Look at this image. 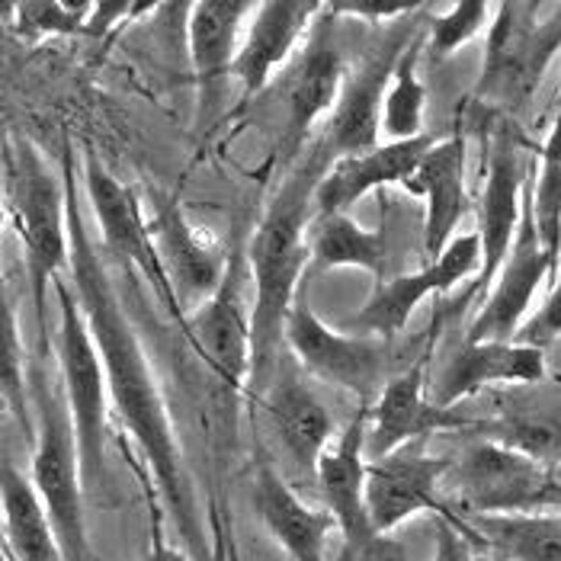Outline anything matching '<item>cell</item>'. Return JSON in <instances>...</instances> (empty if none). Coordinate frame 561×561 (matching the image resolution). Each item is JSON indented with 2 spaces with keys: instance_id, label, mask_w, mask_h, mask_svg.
Masks as SVG:
<instances>
[{
  "instance_id": "6da1fadb",
  "label": "cell",
  "mask_w": 561,
  "mask_h": 561,
  "mask_svg": "<svg viewBox=\"0 0 561 561\" xmlns=\"http://www.w3.org/2000/svg\"><path fill=\"white\" fill-rule=\"evenodd\" d=\"M61 173L68 183V221H71V286L78 293V302L87 318V328L93 334V344L100 350L110 398L123 421V427L135 439V446L145 456L148 472L161 491V501L168 504L176 533L186 542V552L193 559H209L203 526H199V507L193 494V481L183 466V446L176 436L171 408L164 389L158 382L154 363L141 344L129 311L123 305L119 286L110 276L106 260L100 257V248L90 234L87 213L75 186V151L65 148L61 154Z\"/></svg>"
},
{
  "instance_id": "7a4b0ae2",
  "label": "cell",
  "mask_w": 561,
  "mask_h": 561,
  "mask_svg": "<svg viewBox=\"0 0 561 561\" xmlns=\"http://www.w3.org/2000/svg\"><path fill=\"white\" fill-rule=\"evenodd\" d=\"M328 154H308L270 196L257 231L251 238L248 266L254 286V363L251 386L266 391L270 369L276 366L279 344H286V321L302 296L305 273L311 270V225H314V190L328 171Z\"/></svg>"
},
{
  "instance_id": "3957f363",
  "label": "cell",
  "mask_w": 561,
  "mask_h": 561,
  "mask_svg": "<svg viewBox=\"0 0 561 561\" xmlns=\"http://www.w3.org/2000/svg\"><path fill=\"white\" fill-rule=\"evenodd\" d=\"M3 193H7V218L20 238L23 266L30 276L39 344L45 346L48 286L55 289V283L71 270L68 183H65V173L51 171V164L45 161L43 151L33 141L20 138V141H10L3 154Z\"/></svg>"
},
{
  "instance_id": "277c9868",
  "label": "cell",
  "mask_w": 561,
  "mask_h": 561,
  "mask_svg": "<svg viewBox=\"0 0 561 561\" xmlns=\"http://www.w3.org/2000/svg\"><path fill=\"white\" fill-rule=\"evenodd\" d=\"M443 491L459 504V517H514L561 511V478L497 439H478L449 466Z\"/></svg>"
},
{
  "instance_id": "5b68a950",
  "label": "cell",
  "mask_w": 561,
  "mask_h": 561,
  "mask_svg": "<svg viewBox=\"0 0 561 561\" xmlns=\"http://www.w3.org/2000/svg\"><path fill=\"white\" fill-rule=\"evenodd\" d=\"M561 48V7L497 3L484 36L478 96L504 110L526 106Z\"/></svg>"
},
{
  "instance_id": "8992f818",
  "label": "cell",
  "mask_w": 561,
  "mask_h": 561,
  "mask_svg": "<svg viewBox=\"0 0 561 561\" xmlns=\"http://www.w3.org/2000/svg\"><path fill=\"white\" fill-rule=\"evenodd\" d=\"M33 411H36V449H33L30 478L58 533L65 559L90 561L84 519V459L61 382L58 389H45L43 382L33 398Z\"/></svg>"
},
{
  "instance_id": "52a82bcc",
  "label": "cell",
  "mask_w": 561,
  "mask_h": 561,
  "mask_svg": "<svg viewBox=\"0 0 561 561\" xmlns=\"http://www.w3.org/2000/svg\"><path fill=\"white\" fill-rule=\"evenodd\" d=\"M55 302H58V373L61 391L75 421L81 459H84L87 484L103 481L106 476V424H110V382L100 359V350L93 344V334L87 328L84 311L78 302V293L71 279L55 283Z\"/></svg>"
},
{
  "instance_id": "ba28073f",
  "label": "cell",
  "mask_w": 561,
  "mask_h": 561,
  "mask_svg": "<svg viewBox=\"0 0 561 561\" xmlns=\"http://www.w3.org/2000/svg\"><path fill=\"white\" fill-rule=\"evenodd\" d=\"M421 10L386 26V36L366 51V58L346 71L344 93L334 106V113L324 123L321 151L328 161L350 158V154H366L382 145V110H386V93H389L394 68L404 55V48L414 43V36L424 30Z\"/></svg>"
},
{
  "instance_id": "9c48e42d",
  "label": "cell",
  "mask_w": 561,
  "mask_h": 561,
  "mask_svg": "<svg viewBox=\"0 0 561 561\" xmlns=\"http://www.w3.org/2000/svg\"><path fill=\"white\" fill-rule=\"evenodd\" d=\"M84 196L90 206V216L100 228L103 248L116 260H123L126 266L138 270L151 289L158 293V299L164 302V308L171 311V318L183 328L186 314L183 305L173 293L171 276L164 270V260L158 254V241H154V228L141 209L138 193L131 190L129 183H123L116 173H110L96 154H87L84 164Z\"/></svg>"
},
{
  "instance_id": "30bf717a",
  "label": "cell",
  "mask_w": 561,
  "mask_h": 561,
  "mask_svg": "<svg viewBox=\"0 0 561 561\" xmlns=\"http://www.w3.org/2000/svg\"><path fill=\"white\" fill-rule=\"evenodd\" d=\"M251 266L244 254H231L225 283L206 305H199L183 334L190 337L199 359L231 394L251 389L254 363V302H248Z\"/></svg>"
},
{
  "instance_id": "8fae6325",
  "label": "cell",
  "mask_w": 561,
  "mask_h": 561,
  "mask_svg": "<svg viewBox=\"0 0 561 561\" xmlns=\"http://www.w3.org/2000/svg\"><path fill=\"white\" fill-rule=\"evenodd\" d=\"M286 346L308 376L356 394L363 404L379 398L382 369H386V341L344 334L321 321V314L308 302V286L293 305L286 321Z\"/></svg>"
},
{
  "instance_id": "7c38bea8",
  "label": "cell",
  "mask_w": 561,
  "mask_h": 561,
  "mask_svg": "<svg viewBox=\"0 0 561 561\" xmlns=\"http://www.w3.org/2000/svg\"><path fill=\"white\" fill-rule=\"evenodd\" d=\"M481 266H484V248H481L478 231L459 234L433 263H424L414 273H401V276H389L376 283L373 296L346 324L356 328L363 337L391 341L408 328L411 314L427 296H446L469 276L476 273L481 276Z\"/></svg>"
},
{
  "instance_id": "4fadbf2b",
  "label": "cell",
  "mask_w": 561,
  "mask_h": 561,
  "mask_svg": "<svg viewBox=\"0 0 561 561\" xmlns=\"http://www.w3.org/2000/svg\"><path fill=\"white\" fill-rule=\"evenodd\" d=\"M427 356L389 379L369 408L366 427V459H386L404 446H417L433 433L466 431L472 417L459 408H443L427 394Z\"/></svg>"
},
{
  "instance_id": "5bb4252c",
  "label": "cell",
  "mask_w": 561,
  "mask_h": 561,
  "mask_svg": "<svg viewBox=\"0 0 561 561\" xmlns=\"http://www.w3.org/2000/svg\"><path fill=\"white\" fill-rule=\"evenodd\" d=\"M556 263L546 254L536 225H533V213H529V196H526V216H523V228H519L517 241L511 257L504 260L501 273L494 276L484 305L478 308L476 321L466 334L469 344H491V341H517L523 324L529 321V308L536 302V293L549 283H556Z\"/></svg>"
},
{
  "instance_id": "9a60e30c",
  "label": "cell",
  "mask_w": 561,
  "mask_h": 561,
  "mask_svg": "<svg viewBox=\"0 0 561 561\" xmlns=\"http://www.w3.org/2000/svg\"><path fill=\"white\" fill-rule=\"evenodd\" d=\"M453 459L427 456L417 446H404L386 459H373L366 469V504L376 536H391L398 526L421 514H446L439 504L443 481Z\"/></svg>"
},
{
  "instance_id": "2e32d148",
  "label": "cell",
  "mask_w": 561,
  "mask_h": 561,
  "mask_svg": "<svg viewBox=\"0 0 561 561\" xmlns=\"http://www.w3.org/2000/svg\"><path fill=\"white\" fill-rule=\"evenodd\" d=\"M526 164L519 154L517 138L501 129L491 138L484 180L478 193V238L484 248V266L478 286H491L501 273L504 260L511 257L523 216H526Z\"/></svg>"
},
{
  "instance_id": "e0dca14e",
  "label": "cell",
  "mask_w": 561,
  "mask_h": 561,
  "mask_svg": "<svg viewBox=\"0 0 561 561\" xmlns=\"http://www.w3.org/2000/svg\"><path fill=\"white\" fill-rule=\"evenodd\" d=\"M369 408L359 404L346 431L331 443V449L318 462V488L324 511L337 523V533L344 539V552L363 556L379 536L369 519V504H366V427H369Z\"/></svg>"
},
{
  "instance_id": "ac0fdd59",
  "label": "cell",
  "mask_w": 561,
  "mask_h": 561,
  "mask_svg": "<svg viewBox=\"0 0 561 561\" xmlns=\"http://www.w3.org/2000/svg\"><path fill=\"white\" fill-rule=\"evenodd\" d=\"M158 254L164 260V270L171 276L173 293L183 305V314L190 318L199 305H206L225 283L231 254L218 244L216 238L186 216L176 203H168L151 218Z\"/></svg>"
},
{
  "instance_id": "d6986e66",
  "label": "cell",
  "mask_w": 561,
  "mask_h": 561,
  "mask_svg": "<svg viewBox=\"0 0 561 561\" xmlns=\"http://www.w3.org/2000/svg\"><path fill=\"white\" fill-rule=\"evenodd\" d=\"M466 171H469V145L462 131H453L449 138H436L421 168L404 183V190L424 203L427 263H433L456 241V225L472 209Z\"/></svg>"
},
{
  "instance_id": "ffe728a7",
  "label": "cell",
  "mask_w": 561,
  "mask_h": 561,
  "mask_svg": "<svg viewBox=\"0 0 561 561\" xmlns=\"http://www.w3.org/2000/svg\"><path fill=\"white\" fill-rule=\"evenodd\" d=\"M324 3L314 0H266L257 3L244 43L238 51L231 78L241 84L244 96H257L273 75L308 43L314 23L321 20Z\"/></svg>"
},
{
  "instance_id": "44dd1931",
  "label": "cell",
  "mask_w": 561,
  "mask_h": 561,
  "mask_svg": "<svg viewBox=\"0 0 561 561\" xmlns=\"http://www.w3.org/2000/svg\"><path fill=\"white\" fill-rule=\"evenodd\" d=\"M549 376V356L539 346L517 341L469 344L453 353L443 373L433 379L431 398L443 408H456L466 398L494 386H536Z\"/></svg>"
},
{
  "instance_id": "7402d4cb",
  "label": "cell",
  "mask_w": 561,
  "mask_h": 561,
  "mask_svg": "<svg viewBox=\"0 0 561 561\" xmlns=\"http://www.w3.org/2000/svg\"><path fill=\"white\" fill-rule=\"evenodd\" d=\"M344 81L346 65L337 36H334V13H331V3H324V13L314 23L286 84V119H289L286 138L293 148L302 145V138L321 116L334 113L344 93Z\"/></svg>"
},
{
  "instance_id": "603a6c76",
  "label": "cell",
  "mask_w": 561,
  "mask_h": 561,
  "mask_svg": "<svg viewBox=\"0 0 561 561\" xmlns=\"http://www.w3.org/2000/svg\"><path fill=\"white\" fill-rule=\"evenodd\" d=\"M433 145H436L433 135H421L411 141H382L366 154L331 161L314 190V216H337L356 206L373 190L404 186Z\"/></svg>"
},
{
  "instance_id": "cb8c5ba5",
  "label": "cell",
  "mask_w": 561,
  "mask_h": 561,
  "mask_svg": "<svg viewBox=\"0 0 561 561\" xmlns=\"http://www.w3.org/2000/svg\"><path fill=\"white\" fill-rule=\"evenodd\" d=\"M251 501L266 536L293 561H328V542L337 529L324 507H311L270 466H260Z\"/></svg>"
},
{
  "instance_id": "d4e9b609",
  "label": "cell",
  "mask_w": 561,
  "mask_h": 561,
  "mask_svg": "<svg viewBox=\"0 0 561 561\" xmlns=\"http://www.w3.org/2000/svg\"><path fill=\"white\" fill-rule=\"evenodd\" d=\"M260 404L296 469L314 476L321 456L334 443V417L328 414L321 398L299 376H283L266 386Z\"/></svg>"
},
{
  "instance_id": "484cf974",
  "label": "cell",
  "mask_w": 561,
  "mask_h": 561,
  "mask_svg": "<svg viewBox=\"0 0 561 561\" xmlns=\"http://www.w3.org/2000/svg\"><path fill=\"white\" fill-rule=\"evenodd\" d=\"M257 3L248 0H199L186 13V48L199 81V93L213 100L234 71L248 23Z\"/></svg>"
},
{
  "instance_id": "4316f807",
  "label": "cell",
  "mask_w": 561,
  "mask_h": 561,
  "mask_svg": "<svg viewBox=\"0 0 561 561\" xmlns=\"http://www.w3.org/2000/svg\"><path fill=\"white\" fill-rule=\"evenodd\" d=\"M3 552L13 561H68L33 478L3 459Z\"/></svg>"
},
{
  "instance_id": "83f0119b",
  "label": "cell",
  "mask_w": 561,
  "mask_h": 561,
  "mask_svg": "<svg viewBox=\"0 0 561 561\" xmlns=\"http://www.w3.org/2000/svg\"><path fill=\"white\" fill-rule=\"evenodd\" d=\"M389 228H366L359 221L337 213V216H314L311 225V270H366L376 283L389 279Z\"/></svg>"
},
{
  "instance_id": "f1b7e54d",
  "label": "cell",
  "mask_w": 561,
  "mask_h": 561,
  "mask_svg": "<svg viewBox=\"0 0 561 561\" xmlns=\"http://www.w3.org/2000/svg\"><path fill=\"white\" fill-rule=\"evenodd\" d=\"M501 561H561V511L514 517H462Z\"/></svg>"
},
{
  "instance_id": "f546056e",
  "label": "cell",
  "mask_w": 561,
  "mask_h": 561,
  "mask_svg": "<svg viewBox=\"0 0 561 561\" xmlns=\"http://www.w3.org/2000/svg\"><path fill=\"white\" fill-rule=\"evenodd\" d=\"M427 48V36L417 33L414 43L404 48L382 110V135L386 141H411L427 135L424 110H427V87L421 81V55Z\"/></svg>"
},
{
  "instance_id": "4dcf8cb0",
  "label": "cell",
  "mask_w": 561,
  "mask_h": 561,
  "mask_svg": "<svg viewBox=\"0 0 561 561\" xmlns=\"http://www.w3.org/2000/svg\"><path fill=\"white\" fill-rule=\"evenodd\" d=\"M529 213L546 254L556 263V273H561V110L546 135V145L539 148L536 180L529 186Z\"/></svg>"
},
{
  "instance_id": "1f68e13d",
  "label": "cell",
  "mask_w": 561,
  "mask_h": 561,
  "mask_svg": "<svg viewBox=\"0 0 561 561\" xmlns=\"http://www.w3.org/2000/svg\"><path fill=\"white\" fill-rule=\"evenodd\" d=\"M491 427L494 436L488 439L514 446L546 466H561V408H517L497 417Z\"/></svg>"
},
{
  "instance_id": "d6a6232c",
  "label": "cell",
  "mask_w": 561,
  "mask_h": 561,
  "mask_svg": "<svg viewBox=\"0 0 561 561\" xmlns=\"http://www.w3.org/2000/svg\"><path fill=\"white\" fill-rule=\"evenodd\" d=\"M0 394L7 411L20 421L23 431H36V411L26 391V373H23V341L16 328L13 302H3L0 314Z\"/></svg>"
},
{
  "instance_id": "836d02e7",
  "label": "cell",
  "mask_w": 561,
  "mask_h": 561,
  "mask_svg": "<svg viewBox=\"0 0 561 561\" xmlns=\"http://www.w3.org/2000/svg\"><path fill=\"white\" fill-rule=\"evenodd\" d=\"M16 13V33L43 43L55 36H87V23L93 13V3H68V0H39V3H16L10 7Z\"/></svg>"
},
{
  "instance_id": "e575fe53",
  "label": "cell",
  "mask_w": 561,
  "mask_h": 561,
  "mask_svg": "<svg viewBox=\"0 0 561 561\" xmlns=\"http://www.w3.org/2000/svg\"><path fill=\"white\" fill-rule=\"evenodd\" d=\"M494 20V7L484 0H459L449 3L443 13L431 16V33H427V48L436 58H446L453 51H459L462 45L478 39L484 30H491Z\"/></svg>"
},
{
  "instance_id": "d590c367",
  "label": "cell",
  "mask_w": 561,
  "mask_h": 561,
  "mask_svg": "<svg viewBox=\"0 0 561 561\" xmlns=\"http://www.w3.org/2000/svg\"><path fill=\"white\" fill-rule=\"evenodd\" d=\"M517 344L539 346V350H549V346L561 344V273L559 279L549 286V296L542 299V305L523 324Z\"/></svg>"
},
{
  "instance_id": "8d00e7d4",
  "label": "cell",
  "mask_w": 561,
  "mask_h": 561,
  "mask_svg": "<svg viewBox=\"0 0 561 561\" xmlns=\"http://www.w3.org/2000/svg\"><path fill=\"white\" fill-rule=\"evenodd\" d=\"M476 536L466 526V519L456 511H446L436 517V546L433 561H476Z\"/></svg>"
},
{
  "instance_id": "74e56055",
  "label": "cell",
  "mask_w": 561,
  "mask_h": 561,
  "mask_svg": "<svg viewBox=\"0 0 561 561\" xmlns=\"http://www.w3.org/2000/svg\"><path fill=\"white\" fill-rule=\"evenodd\" d=\"M334 13H346V16H359V20H369V23H398L411 13H417L421 7L414 3H379V0H346V3H331Z\"/></svg>"
},
{
  "instance_id": "f35d334b",
  "label": "cell",
  "mask_w": 561,
  "mask_h": 561,
  "mask_svg": "<svg viewBox=\"0 0 561 561\" xmlns=\"http://www.w3.org/2000/svg\"><path fill=\"white\" fill-rule=\"evenodd\" d=\"M151 3H93V13H90V23H87V36L90 39H103L110 33V26L129 20L131 13H145Z\"/></svg>"
},
{
  "instance_id": "ab89813d",
  "label": "cell",
  "mask_w": 561,
  "mask_h": 561,
  "mask_svg": "<svg viewBox=\"0 0 561 561\" xmlns=\"http://www.w3.org/2000/svg\"><path fill=\"white\" fill-rule=\"evenodd\" d=\"M193 556L186 549H176L164 539V526H161V511H154V523H151V549H148V561H190Z\"/></svg>"
},
{
  "instance_id": "60d3db41",
  "label": "cell",
  "mask_w": 561,
  "mask_h": 561,
  "mask_svg": "<svg viewBox=\"0 0 561 561\" xmlns=\"http://www.w3.org/2000/svg\"><path fill=\"white\" fill-rule=\"evenodd\" d=\"M213 517H216V533H218V539H221V559L244 561L241 549H238V539H234V529H231V517L221 519V514H218V511H213Z\"/></svg>"
},
{
  "instance_id": "b9f144b4",
  "label": "cell",
  "mask_w": 561,
  "mask_h": 561,
  "mask_svg": "<svg viewBox=\"0 0 561 561\" xmlns=\"http://www.w3.org/2000/svg\"><path fill=\"white\" fill-rule=\"evenodd\" d=\"M337 561H356V556H350V552H344V549H341V559Z\"/></svg>"
},
{
  "instance_id": "7bdbcfd3",
  "label": "cell",
  "mask_w": 561,
  "mask_h": 561,
  "mask_svg": "<svg viewBox=\"0 0 561 561\" xmlns=\"http://www.w3.org/2000/svg\"><path fill=\"white\" fill-rule=\"evenodd\" d=\"M3 561H13V559H10V556H7V552H3Z\"/></svg>"
},
{
  "instance_id": "ee69618b",
  "label": "cell",
  "mask_w": 561,
  "mask_h": 561,
  "mask_svg": "<svg viewBox=\"0 0 561 561\" xmlns=\"http://www.w3.org/2000/svg\"><path fill=\"white\" fill-rule=\"evenodd\" d=\"M559 363H561V344H559Z\"/></svg>"
},
{
  "instance_id": "f6af8a7d",
  "label": "cell",
  "mask_w": 561,
  "mask_h": 561,
  "mask_svg": "<svg viewBox=\"0 0 561 561\" xmlns=\"http://www.w3.org/2000/svg\"><path fill=\"white\" fill-rule=\"evenodd\" d=\"M494 561H501V559H494Z\"/></svg>"
}]
</instances>
